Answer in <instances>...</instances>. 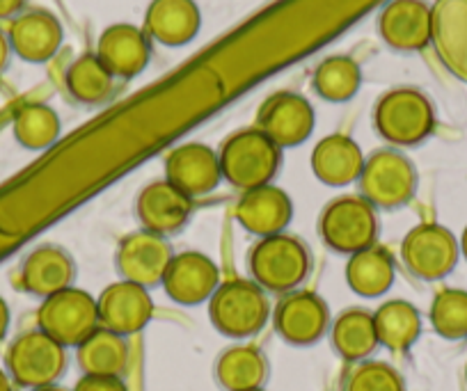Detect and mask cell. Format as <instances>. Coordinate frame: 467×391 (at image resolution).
<instances>
[{"label":"cell","instance_id":"4fadbf2b","mask_svg":"<svg viewBox=\"0 0 467 391\" xmlns=\"http://www.w3.org/2000/svg\"><path fill=\"white\" fill-rule=\"evenodd\" d=\"M314 129V110L307 98L280 92L268 98L259 110V130L277 147H296L309 138Z\"/></svg>","mask_w":467,"mask_h":391},{"label":"cell","instance_id":"d590c367","mask_svg":"<svg viewBox=\"0 0 467 391\" xmlns=\"http://www.w3.org/2000/svg\"><path fill=\"white\" fill-rule=\"evenodd\" d=\"M26 0H0V21L12 19L24 10Z\"/></svg>","mask_w":467,"mask_h":391},{"label":"cell","instance_id":"e0dca14e","mask_svg":"<svg viewBox=\"0 0 467 391\" xmlns=\"http://www.w3.org/2000/svg\"><path fill=\"white\" fill-rule=\"evenodd\" d=\"M10 46L21 60L47 62L62 44V26L51 12L30 10L16 16L10 26Z\"/></svg>","mask_w":467,"mask_h":391},{"label":"cell","instance_id":"e575fe53","mask_svg":"<svg viewBox=\"0 0 467 391\" xmlns=\"http://www.w3.org/2000/svg\"><path fill=\"white\" fill-rule=\"evenodd\" d=\"M74 391H129L122 377L83 376L76 382Z\"/></svg>","mask_w":467,"mask_h":391},{"label":"cell","instance_id":"cb8c5ba5","mask_svg":"<svg viewBox=\"0 0 467 391\" xmlns=\"http://www.w3.org/2000/svg\"><path fill=\"white\" fill-rule=\"evenodd\" d=\"M314 174L327 186H348L356 179H360L365 159L362 151L350 138L327 136L317 145L312 154Z\"/></svg>","mask_w":467,"mask_h":391},{"label":"cell","instance_id":"1f68e13d","mask_svg":"<svg viewBox=\"0 0 467 391\" xmlns=\"http://www.w3.org/2000/svg\"><path fill=\"white\" fill-rule=\"evenodd\" d=\"M360 83V67L344 56L327 57L314 74V87L327 101H348L350 97H356Z\"/></svg>","mask_w":467,"mask_h":391},{"label":"cell","instance_id":"484cf974","mask_svg":"<svg viewBox=\"0 0 467 391\" xmlns=\"http://www.w3.org/2000/svg\"><path fill=\"white\" fill-rule=\"evenodd\" d=\"M268 377V362L254 345H232L215 362V380L227 391L262 389Z\"/></svg>","mask_w":467,"mask_h":391},{"label":"cell","instance_id":"5b68a950","mask_svg":"<svg viewBox=\"0 0 467 391\" xmlns=\"http://www.w3.org/2000/svg\"><path fill=\"white\" fill-rule=\"evenodd\" d=\"M433 126V106L417 89H394L385 94L376 108V129L392 145H417L431 136Z\"/></svg>","mask_w":467,"mask_h":391},{"label":"cell","instance_id":"ab89813d","mask_svg":"<svg viewBox=\"0 0 467 391\" xmlns=\"http://www.w3.org/2000/svg\"><path fill=\"white\" fill-rule=\"evenodd\" d=\"M461 245H462V254H465V259H467V227H465V232H462Z\"/></svg>","mask_w":467,"mask_h":391},{"label":"cell","instance_id":"f1b7e54d","mask_svg":"<svg viewBox=\"0 0 467 391\" xmlns=\"http://www.w3.org/2000/svg\"><path fill=\"white\" fill-rule=\"evenodd\" d=\"M380 345L392 353H406L421 334V316L406 300H389L374 314Z\"/></svg>","mask_w":467,"mask_h":391},{"label":"cell","instance_id":"ba28073f","mask_svg":"<svg viewBox=\"0 0 467 391\" xmlns=\"http://www.w3.org/2000/svg\"><path fill=\"white\" fill-rule=\"evenodd\" d=\"M360 188L371 206L394 209V206L406 204L415 192V168L399 151H376L362 168Z\"/></svg>","mask_w":467,"mask_h":391},{"label":"cell","instance_id":"74e56055","mask_svg":"<svg viewBox=\"0 0 467 391\" xmlns=\"http://www.w3.org/2000/svg\"><path fill=\"white\" fill-rule=\"evenodd\" d=\"M10 39L5 37V33L0 30V74L5 71L7 62H10Z\"/></svg>","mask_w":467,"mask_h":391},{"label":"cell","instance_id":"ac0fdd59","mask_svg":"<svg viewBox=\"0 0 467 391\" xmlns=\"http://www.w3.org/2000/svg\"><path fill=\"white\" fill-rule=\"evenodd\" d=\"M97 57L112 76L133 78L150 62V42H147V35L136 26H110L99 39Z\"/></svg>","mask_w":467,"mask_h":391},{"label":"cell","instance_id":"f35d334b","mask_svg":"<svg viewBox=\"0 0 467 391\" xmlns=\"http://www.w3.org/2000/svg\"><path fill=\"white\" fill-rule=\"evenodd\" d=\"M0 391H15V382H12L10 373L0 368Z\"/></svg>","mask_w":467,"mask_h":391},{"label":"cell","instance_id":"277c9868","mask_svg":"<svg viewBox=\"0 0 467 391\" xmlns=\"http://www.w3.org/2000/svg\"><path fill=\"white\" fill-rule=\"evenodd\" d=\"M67 368V348L42 330L16 336L7 350V373L26 389L56 385Z\"/></svg>","mask_w":467,"mask_h":391},{"label":"cell","instance_id":"d6986e66","mask_svg":"<svg viewBox=\"0 0 467 391\" xmlns=\"http://www.w3.org/2000/svg\"><path fill=\"white\" fill-rule=\"evenodd\" d=\"M191 211V197L170 181L150 183L138 200V215L142 224L147 232H154L159 236L179 232L186 224Z\"/></svg>","mask_w":467,"mask_h":391},{"label":"cell","instance_id":"7a4b0ae2","mask_svg":"<svg viewBox=\"0 0 467 391\" xmlns=\"http://www.w3.org/2000/svg\"><path fill=\"white\" fill-rule=\"evenodd\" d=\"M211 323L232 339H248L264 330L271 316V304L257 282L234 280L220 284L211 295Z\"/></svg>","mask_w":467,"mask_h":391},{"label":"cell","instance_id":"8992f818","mask_svg":"<svg viewBox=\"0 0 467 391\" xmlns=\"http://www.w3.org/2000/svg\"><path fill=\"white\" fill-rule=\"evenodd\" d=\"M37 325L65 348H78L99 327L97 300L69 286L44 298L37 312Z\"/></svg>","mask_w":467,"mask_h":391},{"label":"cell","instance_id":"2e32d148","mask_svg":"<svg viewBox=\"0 0 467 391\" xmlns=\"http://www.w3.org/2000/svg\"><path fill=\"white\" fill-rule=\"evenodd\" d=\"M165 174L172 186L188 197H200L220 183V159L206 145H183L165 160Z\"/></svg>","mask_w":467,"mask_h":391},{"label":"cell","instance_id":"52a82bcc","mask_svg":"<svg viewBox=\"0 0 467 391\" xmlns=\"http://www.w3.org/2000/svg\"><path fill=\"white\" fill-rule=\"evenodd\" d=\"M321 236L332 250L344 254L369 250L379 236L374 206L362 197H339L323 211Z\"/></svg>","mask_w":467,"mask_h":391},{"label":"cell","instance_id":"f546056e","mask_svg":"<svg viewBox=\"0 0 467 391\" xmlns=\"http://www.w3.org/2000/svg\"><path fill=\"white\" fill-rule=\"evenodd\" d=\"M115 76L97 56H80L67 71V89L80 103H101L112 94Z\"/></svg>","mask_w":467,"mask_h":391},{"label":"cell","instance_id":"4316f807","mask_svg":"<svg viewBox=\"0 0 467 391\" xmlns=\"http://www.w3.org/2000/svg\"><path fill=\"white\" fill-rule=\"evenodd\" d=\"M332 348L346 362H365L379 348L374 314L367 309H348L335 321L330 332Z\"/></svg>","mask_w":467,"mask_h":391},{"label":"cell","instance_id":"b9f144b4","mask_svg":"<svg viewBox=\"0 0 467 391\" xmlns=\"http://www.w3.org/2000/svg\"><path fill=\"white\" fill-rule=\"evenodd\" d=\"M250 391H264V389H250Z\"/></svg>","mask_w":467,"mask_h":391},{"label":"cell","instance_id":"30bf717a","mask_svg":"<svg viewBox=\"0 0 467 391\" xmlns=\"http://www.w3.org/2000/svg\"><path fill=\"white\" fill-rule=\"evenodd\" d=\"M170 261H172L170 242L159 233L147 232V229L124 238L119 242V250H117V268L124 275V280L145 286V289L163 284Z\"/></svg>","mask_w":467,"mask_h":391},{"label":"cell","instance_id":"5bb4252c","mask_svg":"<svg viewBox=\"0 0 467 391\" xmlns=\"http://www.w3.org/2000/svg\"><path fill=\"white\" fill-rule=\"evenodd\" d=\"M218 280L220 273L209 256L197 254V252H183L170 261L163 277V289L174 303L192 307L215 293Z\"/></svg>","mask_w":467,"mask_h":391},{"label":"cell","instance_id":"8fae6325","mask_svg":"<svg viewBox=\"0 0 467 391\" xmlns=\"http://www.w3.org/2000/svg\"><path fill=\"white\" fill-rule=\"evenodd\" d=\"M275 332L291 345H312L330 325L327 304L312 291H298L280 300L273 314Z\"/></svg>","mask_w":467,"mask_h":391},{"label":"cell","instance_id":"836d02e7","mask_svg":"<svg viewBox=\"0 0 467 391\" xmlns=\"http://www.w3.org/2000/svg\"><path fill=\"white\" fill-rule=\"evenodd\" d=\"M346 391H406L403 377L385 362H360L346 380Z\"/></svg>","mask_w":467,"mask_h":391},{"label":"cell","instance_id":"d6a6232c","mask_svg":"<svg viewBox=\"0 0 467 391\" xmlns=\"http://www.w3.org/2000/svg\"><path fill=\"white\" fill-rule=\"evenodd\" d=\"M431 325L449 341L467 339V291H440L431 304Z\"/></svg>","mask_w":467,"mask_h":391},{"label":"cell","instance_id":"ffe728a7","mask_svg":"<svg viewBox=\"0 0 467 391\" xmlns=\"http://www.w3.org/2000/svg\"><path fill=\"white\" fill-rule=\"evenodd\" d=\"M291 200L275 186H262L248 190L236 204V218L254 236H275L289 224Z\"/></svg>","mask_w":467,"mask_h":391},{"label":"cell","instance_id":"4dcf8cb0","mask_svg":"<svg viewBox=\"0 0 467 391\" xmlns=\"http://www.w3.org/2000/svg\"><path fill=\"white\" fill-rule=\"evenodd\" d=\"M15 136L26 149H47L60 136V119L44 103H28L16 112Z\"/></svg>","mask_w":467,"mask_h":391},{"label":"cell","instance_id":"3957f363","mask_svg":"<svg viewBox=\"0 0 467 391\" xmlns=\"http://www.w3.org/2000/svg\"><path fill=\"white\" fill-rule=\"evenodd\" d=\"M250 271L264 291L291 293L307 277L309 252L294 236H266L250 252Z\"/></svg>","mask_w":467,"mask_h":391},{"label":"cell","instance_id":"d4e9b609","mask_svg":"<svg viewBox=\"0 0 467 391\" xmlns=\"http://www.w3.org/2000/svg\"><path fill=\"white\" fill-rule=\"evenodd\" d=\"M76 357H78V366L83 368L85 376L122 377L129 364L127 339L99 325L76 348Z\"/></svg>","mask_w":467,"mask_h":391},{"label":"cell","instance_id":"8d00e7d4","mask_svg":"<svg viewBox=\"0 0 467 391\" xmlns=\"http://www.w3.org/2000/svg\"><path fill=\"white\" fill-rule=\"evenodd\" d=\"M7 330H10V307L3 298H0V341L5 339Z\"/></svg>","mask_w":467,"mask_h":391},{"label":"cell","instance_id":"9a60e30c","mask_svg":"<svg viewBox=\"0 0 467 391\" xmlns=\"http://www.w3.org/2000/svg\"><path fill=\"white\" fill-rule=\"evenodd\" d=\"M379 28L397 51H420L433 42V10L424 0H392L380 15Z\"/></svg>","mask_w":467,"mask_h":391},{"label":"cell","instance_id":"7c38bea8","mask_svg":"<svg viewBox=\"0 0 467 391\" xmlns=\"http://www.w3.org/2000/svg\"><path fill=\"white\" fill-rule=\"evenodd\" d=\"M99 325L117 334L129 336L140 332L154 316V300L145 286L133 282L110 284L97 300Z\"/></svg>","mask_w":467,"mask_h":391},{"label":"cell","instance_id":"7bdbcfd3","mask_svg":"<svg viewBox=\"0 0 467 391\" xmlns=\"http://www.w3.org/2000/svg\"><path fill=\"white\" fill-rule=\"evenodd\" d=\"M465 377H467V366H465Z\"/></svg>","mask_w":467,"mask_h":391},{"label":"cell","instance_id":"9c48e42d","mask_svg":"<svg viewBox=\"0 0 467 391\" xmlns=\"http://www.w3.org/2000/svg\"><path fill=\"white\" fill-rule=\"evenodd\" d=\"M403 263L421 280H442L458 261V242L449 229L426 222L408 232L401 247Z\"/></svg>","mask_w":467,"mask_h":391},{"label":"cell","instance_id":"7402d4cb","mask_svg":"<svg viewBox=\"0 0 467 391\" xmlns=\"http://www.w3.org/2000/svg\"><path fill=\"white\" fill-rule=\"evenodd\" d=\"M71 282H74V261L60 247H39L24 261V268H21L24 289L39 298H48V295L69 289Z\"/></svg>","mask_w":467,"mask_h":391},{"label":"cell","instance_id":"44dd1931","mask_svg":"<svg viewBox=\"0 0 467 391\" xmlns=\"http://www.w3.org/2000/svg\"><path fill=\"white\" fill-rule=\"evenodd\" d=\"M433 42L449 69L467 80V0H440L433 10Z\"/></svg>","mask_w":467,"mask_h":391},{"label":"cell","instance_id":"83f0119b","mask_svg":"<svg viewBox=\"0 0 467 391\" xmlns=\"http://www.w3.org/2000/svg\"><path fill=\"white\" fill-rule=\"evenodd\" d=\"M346 280L350 289L362 298H379L394 282L392 256L380 247L356 252L346 266Z\"/></svg>","mask_w":467,"mask_h":391},{"label":"cell","instance_id":"603a6c76","mask_svg":"<svg viewBox=\"0 0 467 391\" xmlns=\"http://www.w3.org/2000/svg\"><path fill=\"white\" fill-rule=\"evenodd\" d=\"M145 26L156 42L182 46L200 30V10L192 0H154L147 10Z\"/></svg>","mask_w":467,"mask_h":391},{"label":"cell","instance_id":"6da1fadb","mask_svg":"<svg viewBox=\"0 0 467 391\" xmlns=\"http://www.w3.org/2000/svg\"><path fill=\"white\" fill-rule=\"evenodd\" d=\"M220 172L232 186L245 192L271 183L280 168V147L259 129H245L224 142Z\"/></svg>","mask_w":467,"mask_h":391},{"label":"cell","instance_id":"60d3db41","mask_svg":"<svg viewBox=\"0 0 467 391\" xmlns=\"http://www.w3.org/2000/svg\"><path fill=\"white\" fill-rule=\"evenodd\" d=\"M35 391H67V389H62V386H57V385H51V386H42V389H35Z\"/></svg>","mask_w":467,"mask_h":391}]
</instances>
